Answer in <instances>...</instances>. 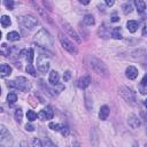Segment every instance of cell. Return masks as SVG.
<instances>
[{
    "instance_id": "6da1fadb",
    "label": "cell",
    "mask_w": 147,
    "mask_h": 147,
    "mask_svg": "<svg viewBox=\"0 0 147 147\" xmlns=\"http://www.w3.org/2000/svg\"><path fill=\"white\" fill-rule=\"evenodd\" d=\"M86 61H87L88 67H90L95 74H98L99 76L106 77V76L108 75V69H107L106 64H105L101 60H99L98 57L90 55V56L86 57Z\"/></svg>"
},
{
    "instance_id": "7a4b0ae2",
    "label": "cell",
    "mask_w": 147,
    "mask_h": 147,
    "mask_svg": "<svg viewBox=\"0 0 147 147\" xmlns=\"http://www.w3.org/2000/svg\"><path fill=\"white\" fill-rule=\"evenodd\" d=\"M34 41L39 45V47H44L45 49H49L53 46V39L49 32L45 29H40L36 34H34Z\"/></svg>"
},
{
    "instance_id": "3957f363",
    "label": "cell",
    "mask_w": 147,
    "mask_h": 147,
    "mask_svg": "<svg viewBox=\"0 0 147 147\" xmlns=\"http://www.w3.org/2000/svg\"><path fill=\"white\" fill-rule=\"evenodd\" d=\"M7 86L11 87V88L20 90L22 92H29L31 90V82L28 80V78H25L23 76H18L15 78V80L7 82Z\"/></svg>"
},
{
    "instance_id": "277c9868",
    "label": "cell",
    "mask_w": 147,
    "mask_h": 147,
    "mask_svg": "<svg viewBox=\"0 0 147 147\" xmlns=\"http://www.w3.org/2000/svg\"><path fill=\"white\" fill-rule=\"evenodd\" d=\"M118 93H119V95L127 102V103H130V105H137V98H136V94H134V92L131 90V88H129L127 86H121L119 88H118Z\"/></svg>"
},
{
    "instance_id": "5b68a950",
    "label": "cell",
    "mask_w": 147,
    "mask_h": 147,
    "mask_svg": "<svg viewBox=\"0 0 147 147\" xmlns=\"http://www.w3.org/2000/svg\"><path fill=\"white\" fill-rule=\"evenodd\" d=\"M14 144L13 137L5 125H0V145L1 147H11Z\"/></svg>"
},
{
    "instance_id": "8992f818",
    "label": "cell",
    "mask_w": 147,
    "mask_h": 147,
    "mask_svg": "<svg viewBox=\"0 0 147 147\" xmlns=\"http://www.w3.org/2000/svg\"><path fill=\"white\" fill-rule=\"evenodd\" d=\"M59 40H60V42H61V45H62V47L67 51V52H69L70 54H72V55H75V54H77V48H76V46L74 45V42L72 41H70L63 33H59Z\"/></svg>"
},
{
    "instance_id": "52a82bcc",
    "label": "cell",
    "mask_w": 147,
    "mask_h": 147,
    "mask_svg": "<svg viewBox=\"0 0 147 147\" xmlns=\"http://www.w3.org/2000/svg\"><path fill=\"white\" fill-rule=\"evenodd\" d=\"M20 23L24 28H26L29 30H32L38 25V20L32 15H24L20 18Z\"/></svg>"
},
{
    "instance_id": "ba28073f",
    "label": "cell",
    "mask_w": 147,
    "mask_h": 147,
    "mask_svg": "<svg viewBox=\"0 0 147 147\" xmlns=\"http://www.w3.org/2000/svg\"><path fill=\"white\" fill-rule=\"evenodd\" d=\"M49 65H51V62L46 55H39L37 57V68L41 74H46L49 69Z\"/></svg>"
},
{
    "instance_id": "9c48e42d",
    "label": "cell",
    "mask_w": 147,
    "mask_h": 147,
    "mask_svg": "<svg viewBox=\"0 0 147 147\" xmlns=\"http://www.w3.org/2000/svg\"><path fill=\"white\" fill-rule=\"evenodd\" d=\"M61 24H62V28H63V30L75 40V41H77L78 44L79 42H82V39L79 38V36H78V33L74 30V28L68 23V22H65V21H61Z\"/></svg>"
},
{
    "instance_id": "30bf717a",
    "label": "cell",
    "mask_w": 147,
    "mask_h": 147,
    "mask_svg": "<svg viewBox=\"0 0 147 147\" xmlns=\"http://www.w3.org/2000/svg\"><path fill=\"white\" fill-rule=\"evenodd\" d=\"M53 115H54V111L52 109L51 106H46L42 110H40L38 113V117L42 121H46V119H52L53 118Z\"/></svg>"
},
{
    "instance_id": "8fae6325",
    "label": "cell",
    "mask_w": 147,
    "mask_h": 147,
    "mask_svg": "<svg viewBox=\"0 0 147 147\" xmlns=\"http://www.w3.org/2000/svg\"><path fill=\"white\" fill-rule=\"evenodd\" d=\"M127 123H129V126L131 129H138L140 125H141V122H140V118L134 115V114H129L127 116Z\"/></svg>"
},
{
    "instance_id": "7c38bea8",
    "label": "cell",
    "mask_w": 147,
    "mask_h": 147,
    "mask_svg": "<svg viewBox=\"0 0 147 147\" xmlns=\"http://www.w3.org/2000/svg\"><path fill=\"white\" fill-rule=\"evenodd\" d=\"M125 75H126V77H127L129 79H136V78L138 77V69H137L136 67L130 65V67L126 68Z\"/></svg>"
},
{
    "instance_id": "4fadbf2b",
    "label": "cell",
    "mask_w": 147,
    "mask_h": 147,
    "mask_svg": "<svg viewBox=\"0 0 147 147\" xmlns=\"http://www.w3.org/2000/svg\"><path fill=\"white\" fill-rule=\"evenodd\" d=\"M59 80H60V76H59V72L55 71V70H52L49 72V76H48V82L51 85H59Z\"/></svg>"
},
{
    "instance_id": "5bb4252c",
    "label": "cell",
    "mask_w": 147,
    "mask_h": 147,
    "mask_svg": "<svg viewBox=\"0 0 147 147\" xmlns=\"http://www.w3.org/2000/svg\"><path fill=\"white\" fill-rule=\"evenodd\" d=\"M90 83H91V78H90V76H83V77H80L78 80H77V85H78V87L79 88H86L88 85H90Z\"/></svg>"
},
{
    "instance_id": "9a60e30c",
    "label": "cell",
    "mask_w": 147,
    "mask_h": 147,
    "mask_svg": "<svg viewBox=\"0 0 147 147\" xmlns=\"http://www.w3.org/2000/svg\"><path fill=\"white\" fill-rule=\"evenodd\" d=\"M109 113H110V110H109V107L107 105L101 106L100 111H99V118L101 121H106L108 118V116H109Z\"/></svg>"
},
{
    "instance_id": "2e32d148",
    "label": "cell",
    "mask_w": 147,
    "mask_h": 147,
    "mask_svg": "<svg viewBox=\"0 0 147 147\" xmlns=\"http://www.w3.org/2000/svg\"><path fill=\"white\" fill-rule=\"evenodd\" d=\"M34 6H36V10L39 13V15H40V16H42L45 21H47V22L52 23V18H51V16L46 13V9H42V8H41V7H39L38 5H34Z\"/></svg>"
},
{
    "instance_id": "e0dca14e",
    "label": "cell",
    "mask_w": 147,
    "mask_h": 147,
    "mask_svg": "<svg viewBox=\"0 0 147 147\" xmlns=\"http://www.w3.org/2000/svg\"><path fill=\"white\" fill-rule=\"evenodd\" d=\"M11 74V67L10 65H8V64H1V67H0V75H1V77H7V76H9Z\"/></svg>"
},
{
    "instance_id": "ac0fdd59",
    "label": "cell",
    "mask_w": 147,
    "mask_h": 147,
    "mask_svg": "<svg viewBox=\"0 0 147 147\" xmlns=\"http://www.w3.org/2000/svg\"><path fill=\"white\" fill-rule=\"evenodd\" d=\"M126 26H127V30H129L131 33H133V32H136L137 29H138V22H137V21H133V20L127 21V22H126Z\"/></svg>"
},
{
    "instance_id": "d6986e66",
    "label": "cell",
    "mask_w": 147,
    "mask_h": 147,
    "mask_svg": "<svg viewBox=\"0 0 147 147\" xmlns=\"http://www.w3.org/2000/svg\"><path fill=\"white\" fill-rule=\"evenodd\" d=\"M134 5H136V7H137L138 13H140V14L145 13V10H146V3H145V1L136 0V1H134Z\"/></svg>"
},
{
    "instance_id": "ffe728a7",
    "label": "cell",
    "mask_w": 147,
    "mask_h": 147,
    "mask_svg": "<svg viewBox=\"0 0 147 147\" xmlns=\"http://www.w3.org/2000/svg\"><path fill=\"white\" fill-rule=\"evenodd\" d=\"M83 22H84L85 25H93L95 23V20H94V17H93L92 14H87V15L84 16Z\"/></svg>"
},
{
    "instance_id": "44dd1931",
    "label": "cell",
    "mask_w": 147,
    "mask_h": 147,
    "mask_svg": "<svg viewBox=\"0 0 147 147\" xmlns=\"http://www.w3.org/2000/svg\"><path fill=\"white\" fill-rule=\"evenodd\" d=\"M16 101H17V95H16V93H14V92L8 93V95H7V102H8V105L11 106V105H14Z\"/></svg>"
},
{
    "instance_id": "7402d4cb",
    "label": "cell",
    "mask_w": 147,
    "mask_h": 147,
    "mask_svg": "<svg viewBox=\"0 0 147 147\" xmlns=\"http://www.w3.org/2000/svg\"><path fill=\"white\" fill-rule=\"evenodd\" d=\"M0 21H1V25H2V28H7V26H9V25L11 24L10 17L7 16V15H2Z\"/></svg>"
},
{
    "instance_id": "603a6c76",
    "label": "cell",
    "mask_w": 147,
    "mask_h": 147,
    "mask_svg": "<svg viewBox=\"0 0 147 147\" xmlns=\"http://www.w3.org/2000/svg\"><path fill=\"white\" fill-rule=\"evenodd\" d=\"M111 37L114 39H122V31L121 28H114L111 30Z\"/></svg>"
},
{
    "instance_id": "cb8c5ba5",
    "label": "cell",
    "mask_w": 147,
    "mask_h": 147,
    "mask_svg": "<svg viewBox=\"0 0 147 147\" xmlns=\"http://www.w3.org/2000/svg\"><path fill=\"white\" fill-rule=\"evenodd\" d=\"M7 39L10 41H17V40H20V34L16 31H11L7 34Z\"/></svg>"
},
{
    "instance_id": "d4e9b609",
    "label": "cell",
    "mask_w": 147,
    "mask_h": 147,
    "mask_svg": "<svg viewBox=\"0 0 147 147\" xmlns=\"http://www.w3.org/2000/svg\"><path fill=\"white\" fill-rule=\"evenodd\" d=\"M33 57H34V52H33L32 48H29V49H28V54H26V61H28V64H32Z\"/></svg>"
},
{
    "instance_id": "484cf974",
    "label": "cell",
    "mask_w": 147,
    "mask_h": 147,
    "mask_svg": "<svg viewBox=\"0 0 147 147\" xmlns=\"http://www.w3.org/2000/svg\"><path fill=\"white\" fill-rule=\"evenodd\" d=\"M22 117H23V111H22V108H17L15 110V119L16 122L20 124L22 122Z\"/></svg>"
},
{
    "instance_id": "4316f807",
    "label": "cell",
    "mask_w": 147,
    "mask_h": 147,
    "mask_svg": "<svg viewBox=\"0 0 147 147\" xmlns=\"http://www.w3.org/2000/svg\"><path fill=\"white\" fill-rule=\"evenodd\" d=\"M10 51H11V48H9L6 44H2L1 45V54L3 56H9L10 55Z\"/></svg>"
},
{
    "instance_id": "83f0119b",
    "label": "cell",
    "mask_w": 147,
    "mask_h": 147,
    "mask_svg": "<svg viewBox=\"0 0 147 147\" xmlns=\"http://www.w3.org/2000/svg\"><path fill=\"white\" fill-rule=\"evenodd\" d=\"M26 117H28V119H29L30 122H33V121L37 119L38 114H36L33 110H28V113H26Z\"/></svg>"
},
{
    "instance_id": "f1b7e54d",
    "label": "cell",
    "mask_w": 147,
    "mask_h": 147,
    "mask_svg": "<svg viewBox=\"0 0 147 147\" xmlns=\"http://www.w3.org/2000/svg\"><path fill=\"white\" fill-rule=\"evenodd\" d=\"M132 3H130V2H126V3H124L123 5V13L124 14H130L131 11H132Z\"/></svg>"
},
{
    "instance_id": "f546056e",
    "label": "cell",
    "mask_w": 147,
    "mask_h": 147,
    "mask_svg": "<svg viewBox=\"0 0 147 147\" xmlns=\"http://www.w3.org/2000/svg\"><path fill=\"white\" fill-rule=\"evenodd\" d=\"M48 127H49V129H52L53 131H61L62 124H57V123H49V124H48Z\"/></svg>"
},
{
    "instance_id": "4dcf8cb0",
    "label": "cell",
    "mask_w": 147,
    "mask_h": 147,
    "mask_svg": "<svg viewBox=\"0 0 147 147\" xmlns=\"http://www.w3.org/2000/svg\"><path fill=\"white\" fill-rule=\"evenodd\" d=\"M3 5L6 6V8H7V9L13 10V9H14V5H15V3H14V1H13V0H5V1H3Z\"/></svg>"
},
{
    "instance_id": "1f68e13d",
    "label": "cell",
    "mask_w": 147,
    "mask_h": 147,
    "mask_svg": "<svg viewBox=\"0 0 147 147\" xmlns=\"http://www.w3.org/2000/svg\"><path fill=\"white\" fill-rule=\"evenodd\" d=\"M26 72L28 74H30L31 76H33V77H36V70H34V68H33V65L32 64H28L26 65Z\"/></svg>"
},
{
    "instance_id": "d6a6232c",
    "label": "cell",
    "mask_w": 147,
    "mask_h": 147,
    "mask_svg": "<svg viewBox=\"0 0 147 147\" xmlns=\"http://www.w3.org/2000/svg\"><path fill=\"white\" fill-rule=\"evenodd\" d=\"M63 136H68L69 134V127L67 126V125H64V124H62V127H61V131H60Z\"/></svg>"
},
{
    "instance_id": "836d02e7",
    "label": "cell",
    "mask_w": 147,
    "mask_h": 147,
    "mask_svg": "<svg viewBox=\"0 0 147 147\" xmlns=\"http://www.w3.org/2000/svg\"><path fill=\"white\" fill-rule=\"evenodd\" d=\"M32 144H33V147H42V144H41V141H40L39 139H37V138H34V139H33Z\"/></svg>"
},
{
    "instance_id": "e575fe53",
    "label": "cell",
    "mask_w": 147,
    "mask_h": 147,
    "mask_svg": "<svg viewBox=\"0 0 147 147\" xmlns=\"http://www.w3.org/2000/svg\"><path fill=\"white\" fill-rule=\"evenodd\" d=\"M70 78H71V72H70V71H65L64 75H63V79H64V82L69 80Z\"/></svg>"
},
{
    "instance_id": "d590c367",
    "label": "cell",
    "mask_w": 147,
    "mask_h": 147,
    "mask_svg": "<svg viewBox=\"0 0 147 147\" xmlns=\"http://www.w3.org/2000/svg\"><path fill=\"white\" fill-rule=\"evenodd\" d=\"M88 98H90V94L86 92V93H85V99H86V107H87V109H91V107H92V106L90 105V99H88Z\"/></svg>"
},
{
    "instance_id": "8d00e7d4",
    "label": "cell",
    "mask_w": 147,
    "mask_h": 147,
    "mask_svg": "<svg viewBox=\"0 0 147 147\" xmlns=\"http://www.w3.org/2000/svg\"><path fill=\"white\" fill-rule=\"evenodd\" d=\"M139 92H140L141 94H147V86L139 85Z\"/></svg>"
},
{
    "instance_id": "74e56055",
    "label": "cell",
    "mask_w": 147,
    "mask_h": 147,
    "mask_svg": "<svg viewBox=\"0 0 147 147\" xmlns=\"http://www.w3.org/2000/svg\"><path fill=\"white\" fill-rule=\"evenodd\" d=\"M25 130L29 131V132H32V131H34V126L31 125V124H26L25 125Z\"/></svg>"
},
{
    "instance_id": "f35d334b",
    "label": "cell",
    "mask_w": 147,
    "mask_h": 147,
    "mask_svg": "<svg viewBox=\"0 0 147 147\" xmlns=\"http://www.w3.org/2000/svg\"><path fill=\"white\" fill-rule=\"evenodd\" d=\"M140 85H142V86H147V75L144 76V78L141 79V84H140Z\"/></svg>"
},
{
    "instance_id": "ab89813d",
    "label": "cell",
    "mask_w": 147,
    "mask_h": 147,
    "mask_svg": "<svg viewBox=\"0 0 147 147\" xmlns=\"http://www.w3.org/2000/svg\"><path fill=\"white\" fill-rule=\"evenodd\" d=\"M106 5L109 6V7L113 6V5H114V0H106Z\"/></svg>"
},
{
    "instance_id": "60d3db41",
    "label": "cell",
    "mask_w": 147,
    "mask_h": 147,
    "mask_svg": "<svg viewBox=\"0 0 147 147\" xmlns=\"http://www.w3.org/2000/svg\"><path fill=\"white\" fill-rule=\"evenodd\" d=\"M118 20H119V18H118V17H117L116 15H114V16H113V17L110 18V21H111V22H117Z\"/></svg>"
},
{
    "instance_id": "b9f144b4",
    "label": "cell",
    "mask_w": 147,
    "mask_h": 147,
    "mask_svg": "<svg viewBox=\"0 0 147 147\" xmlns=\"http://www.w3.org/2000/svg\"><path fill=\"white\" fill-rule=\"evenodd\" d=\"M20 146H21V147H29L26 142H21V145H20Z\"/></svg>"
},
{
    "instance_id": "7bdbcfd3",
    "label": "cell",
    "mask_w": 147,
    "mask_h": 147,
    "mask_svg": "<svg viewBox=\"0 0 147 147\" xmlns=\"http://www.w3.org/2000/svg\"><path fill=\"white\" fill-rule=\"evenodd\" d=\"M79 2H80L82 5H88V1H83V0H80Z\"/></svg>"
},
{
    "instance_id": "ee69618b",
    "label": "cell",
    "mask_w": 147,
    "mask_h": 147,
    "mask_svg": "<svg viewBox=\"0 0 147 147\" xmlns=\"http://www.w3.org/2000/svg\"><path fill=\"white\" fill-rule=\"evenodd\" d=\"M144 105H145V107L147 108V99H146V100H144Z\"/></svg>"
},
{
    "instance_id": "f6af8a7d",
    "label": "cell",
    "mask_w": 147,
    "mask_h": 147,
    "mask_svg": "<svg viewBox=\"0 0 147 147\" xmlns=\"http://www.w3.org/2000/svg\"><path fill=\"white\" fill-rule=\"evenodd\" d=\"M146 133H147V127H146Z\"/></svg>"
},
{
    "instance_id": "bcb514c9",
    "label": "cell",
    "mask_w": 147,
    "mask_h": 147,
    "mask_svg": "<svg viewBox=\"0 0 147 147\" xmlns=\"http://www.w3.org/2000/svg\"><path fill=\"white\" fill-rule=\"evenodd\" d=\"M146 147H147V144H146Z\"/></svg>"
}]
</instances>
